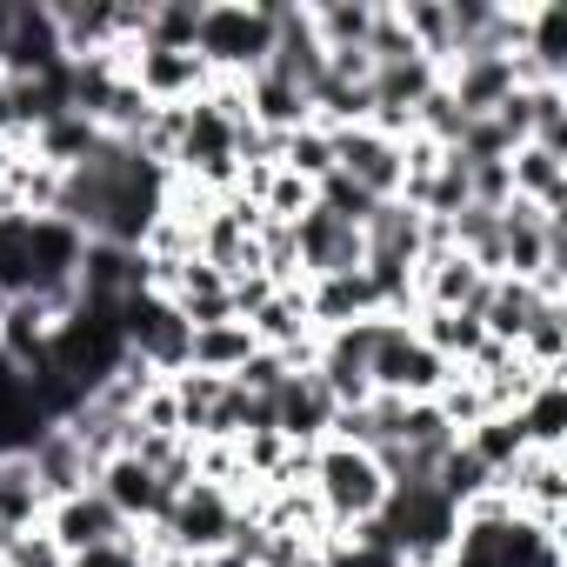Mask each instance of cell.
<instances>
[{
  "label": "cell",
  "instance_id": "26",
  "mask_svg": "<svg viewBox=\"0 0 567 567\" xmlns=\"http://www.w3.org/2000/svg\"><path fill=\"white\" fill-rule=\"evenodd\" d=\"M434 408H441V421L454 427V441H461L474 421H487V414H494V408H487V394H481V381H474V374H461V368L447 374V388L434 394Z\"/></svg>",
  "mask_w": 567,
  "mask_h": 567
},
{
  "label": "cell",
  "instance_id": "27",
  "mask_svg": "<svg viewBox=\"0 0 567 567\" xmlns=\"http://www.w3.org/2000/svg\"><path fill=\"white\" fill-rule=\"evenodd\" d=\"M68 567H154V540H147V527H127L121 540L87 547V554H74Z\"/></svg>",
  "mask_w": 567,
  "mask_h": 567
},
{
  "label": "cell",
  "instance_id": "11",
  "mask_svg": "<svg viewBox=\"0 0 567 567\" xmlns=\"http://www.w3.org/2000/svg\"><path fill=\"white\" fill-rule=\"evenodd\" d=\"M334 394L321 388V374L315 368H301V374H288V381H280L274 388V427L280 434H288L295 447H321L328 434H334Z\"/></svg>",
  "mask_w": 567,
  "mask_h": 567
},
{
  "label": "cell",
  "instance_id": "12",
  "mask_svg": "<svg viewBox=\"0 0 567 567\" xmlns=\"http://www.w3.org/2000/svg\"><path fill=\"white\" fill-rule=\"evenodd\" d=\"M94 487L107 494V507L127 520V527H161V514H167V487H161V474L147 467V461H134V454H114V461H101V474H94Z\"/></svg>",
  "mask_w": 567,
  "mask_h": 567
},
{
  "label": "cell",
  "instance_id": "17",
  "mask_svg": "<svg viewBox=\"0 0 567 567\" xmlns=\"http://www.w3.org/2000/svg\"><path fill=\"white\" fill-rule=\"evenodd\" d=\"M447 368H467L481 348H487V328H481V315H447V308H414V321H408Z\"/></svg>",
  "mask_w": 567,
  "mask_h": 567
},
{
  "label": "cell",
  "instance_id": "2",
  "mask_svg": "<svg viewBox=\"0 0 567 567\" xmlns=\"http://www.w3.org/2000/svg\"><path fill=\"white\" fill-rule=\"evenodd\" d=\"M388 487H394V481L381 474V461H374V454H361V447H341V441H321V447H315L308 494L321 501V520H328V534L381 520V507H388Z\"/></svg>",
  "mask_w": 567,
  "mask_h": 567
},
{
  "label": "cell",
  "instance_id": "9",
  "mask_svg": "<svg viewBox=\"0 0 567 567\" xmlns=\"http://www.w3.org/2000/svg\"><path fill=\"white\" fill-rule=\"evenodd\" d=\"M295 260H301V280H321V274H354V267H368V240H361V227H348V220H334V214H301L295 227Z\"/></svg>",
  "mask_w": 567,
  "mask_h": 567
},
{
  "label": "cell",
  "instance_id": "20",
  "mask_svg": "<svg viewBox=\"0 0 567 567\" xmlns=\"http://www.w3.org/2000/svg\"><path fill=\"white\" fill-rule=\"evenodd\" d=\"M520 434H527V447H547V454H567V374H554V381H540L527 401H520Z\"/></svg>",
  "mask_w": 567,
  "mask_h": 567
},
{
  "label": "cell",
  "instance_id": "23",
  "mask_svg": "<svg viewBox=\"0 0 567 567\" xmlns=\"http://www.w3.org/2000/svg\"><path fill=\"white\" fill-rule=\"evenodd\" d=\"M520 101H527V141L567 154V87L560 81H534V87H520Z\"/></svg>",
  "mask_w": 567,
  "mask_h": 567
},
{
  "label": "cell",
  "instance_id": "5",
  "mask_svg": "<svg viewBox=\"0 0 567 567\" xmlns=\"http://www.w3.org/2000/svg\"><path fill=\"white\" fill-rule=\"evenodd\" d=\"M121 341H127V354L134 361H147L161 381H174L181 368H187V348H194V328L181 321V308L167 301V295H127L121 301Z\"/></svg>",
  "mask_w": 567,
  "mask_h": 567
},
{
  "label": "cell",
  "instance_id": "3",
  "mask_svg": "<svg viewBox=\"0 0 567 567\" xmlns=\"http://www.w3.org/2000/svg\"><path fill=\"white\" fill-rule=\"evenodd\" d=\"M447 361L408 328V321H381V334H374V361H368V381H374V394H394V401H434L441 388H447Z\"/></svg>",
  "mask_w": 567,
  "mask_h": 567
},
{
  "label": "cell",
  "instance_id": "13",
  "mask_svg": "<svg viewBox=\"0 0 567 567\" xmlns=\"http://www.w3.org/2000/svg\"><path fill=\"white\" fill-rule=\"evenodd\" d=\"M54 540H61V554L74 560V554H87V547H107V540H121L127 534V520L107 507V494L101 487H87V494H68V501H54L48 507V520H41Z\"/></svg>",
  "mask_w": 567,
  "mask_h": 567
},
{
  "label": "cell",
  "instance_id": "25",
  "mask_svg": "<svg viewBox=\"0 0 567 567\" xmlns=\"http://www.w3.org/2000/svg\"><path fill=\"white\" fill-rule=\"evenodd\" d=\"M260 220L267 227H295L301 214H315V181H301V174H288V167H274V181L260 187Z\"/></svg>",
  "mask_w": 567,
  "mask_h": 567
},
{
  "label": "cell",
  "instance_id": "4",
  "mask_svg": "<svg viewBox=\"0 0 567 567\" xmlns=\"http://www.w3.org/2000/svg\"><path fill=\"white\" fill-rule=\"evenodd\" d=\"M234 520H240V501H234L227 487L187 481V487L167 501V514H161V540H167L174 554L207 560V554H220V547L234 540Z\"/></svg>",
  "mask_w": 567,
  "mask_h": 567
},
{
  "label": "cell",
  "instance_id": "1",
  "mask_svg": "<svg viewBox=\"0 0 567 567\" xmlns=\"http://www.w3.org/2000/svg\"><path fill=\"white\" fill-rule=\"evenodd\" d=\"M274 14L280 0H207L194 54L207 61L214 81H254L274 54Z\"/></svg>",
  "mask_w": 567,
  "mask_h": 567
},
{
  "label": "cell",
  "instance_id": "19",
  "mask_svg": "<svg viewBox=\"0 0 567 567\" xmlns=\"http://www.w3.org/2000/svg\"><path fill=\"white\" fill-rule=\"evenodd\" d=\"M48 520V494L28 467V454H0V534H28Z\"/></svg>",
  "mask_w": 567,
  "mask_h": 567
},
{
  "label": "cell",
  "instance_id": "16",
  "mask_svg": "<svg viewBox=\"0 0 567 567\" xmlns=\"http://www.w3.org/2000/svg\"><path fill=\"white\" fill-rule=\"evenodd\" d=\"M321 54H368V28L381 0H301Z\"/></svg>",
  "mask_w": 567,
  "mask_h": 567
},
{
  "label": "cell",
  "instance_id": "10",
  "mask_svg": "<svg viewBox=\"0 0 567 567\" xmlns=\"http://www.w3.org/2000/svg\"><path fill=\"white\" fill-rule=\"evenodd\" d=\"M21 454H28V467H34V481H41L48 507H54V501H68V494H87V487H94V474H101V467H94V454H87L61 421H54V427H41Z\"/></svg>",
  "mask_w": 567,
  "mask_h": 567
},
{
  "label": "cell",
  "instance_id": "29",
  "mask_svg": "<svg viewBox=\"0 0 567 567\" xmlns=\"http://www.w3.org/2000/svg\"><path fill=\"white\" fill-rule=\"evenodd\" d=\"M288 374H295V368H288V354H274V348H254V361L234 374V388H240V394H260V401H274V388L288 381Z\"/></svg>",
  "mask_w": 567,
  "mask_h": 567
},
{
  "label": "cell",
  "instance_id": "15",
  "mask_svg": "<svg viewBox=\"0 0 567 567\" xmlns=\"http://www.w3.org/2000/svg\"><path fill=\"white\" fill-rule=\"evenodd\" d=\"M540 308H547V301L534 295V280L494 274V280H487V295H481V328H487V341H494V348H514ZM560 308H567V301H560Z\"/></svg>",
  "mask_w": 567,
  "mask_h": 567
},
{
  "label": "cell",
  "instance_id": "28",
  "mask_svg": "<svg viewBox=\"0 0 567 567\" xmlns=\"http://www.w3.org/2000/svg\"><path fill=\"white\" fill-rule=\"evenodd\" d=\"M0 567H68V554H61V540L48 527H28V534H8Z\"/></svg>",
  "mask_w": 567,
  "mask_h": 567
},
{
  "label": "cell",
  "instance_id": "14",
  "mask_svg": "<svg viewBox=\"0 0 567 567\" xmlns=\"http://www.w3.org/2000/svg\"><path fill=\"white\" fill-rule=\"evenodd\" d=\"M507 187H514V200H527V207H540V214L560 220V214H567V154L520 141V147L507 154Z\"/></svg>",
  "mask_w": 567,
  "mask_h": 567
},
{
  "label": "cell",
  "instance_id": "22",
  "mask_svg": "<svg viewBox=\"0 0 567 567\" xmlns=\"http://www.w3.org/2000/svg\"><path fill=\"white\" fill-rule=\"evenodd\" d=\"M461 447H467L494 481H501V474L527 454V434H520V421H514V414H487V421H474V427L461 434Z\"/></svg>",
  "mask_w": 567,
  "mask_h": 567
},
{
  "label": "cell",
  "instance_id": "6",
  "mask_svg": "<svg viewBox=\"0 0 567 567\" xmlns=\"http://www.w3.org/2000/svg\"><path fill=\"white\" fill-rule=\"evenodd\" d=\"M441 87H447V101H454L467 121H481V114H494V107L520 87V54L467 48V54H454V61L441 68Z\"/></svg>",
  "mask_w": 567,
  "mask_h": 567
},
{
  "label": "cell",
  "instance_id": "8",
  "mask_svg": "<svg viewBox=\"0 0 567 567\" xmlns=\"http://www.w3.org/2000/svg\"><path fill=\"white\" fill-rule=\"evenodd\" d=\"M334 174H348L368 200H401V141L374 127H341L334 134Z\"/></svg>",
  "mask_w": 567,
  "mask_h": 567
},
{
  "label": "cell",
  "instance_id": "24",
  "mask_svg": "<svg viewBox=\"0 0 567 567\" xmlns=\"http://www.w3.org/2000/svg\"><path fill=\"white\" fill-rule=\"evenodd\" d=\"M280 167L321 187V181L334 174V134H328V127H315V121H308V127H295L288 141H280Z\"/></svg>",
  "mask_w": 567,
  "mask_h": 567
},
{
  "label": "cell",
  "instance_id": "7",
  "mask_svg": "<svg viewBox=\"0 0 567 567\" xmlns=\"http://www.w3.org/2000/svg\"><path fill=\"white\" fill-rule=\"evenodd\" d=\"M487 280L461 247H434L421 254L414 267V308H447V315H481V295H487Z\"/></svg>",
  "mask_w": 567,
  "mask_h": 567
},
{
  "label": "cell",
  "instance_id": "18",
  "mask_svg": "<svg viewBox=\"0 0 567 567\" xmlns=\"http://www.w3.org/2000/svg\"><path fill=\"white\" fill-rule=\"evenodd\" d=\"M254 328L247 321H220V328H194V348H187V368L194 374H220V381H234L247 361H254Z\"/></svg>",
  "mask_w": 567,
  "mask_h": 567
},
{
  "label": "cell",
  "instance_id": "21",
  "mask_svg": "<svg viewBox=\"0 0 567 567\" xmlns=\"http://www.w3.org/2000/svg\"><path fill=\"white\" fill-rule=\"evenodd\" d=\"M514 354H520V368H534V374H567V308L547 301V308L527 321V334L514 341Z\"/></svg>",
  "mask_w": 567,
  "mask_h": 567
},
{
  "label": "cell",
  "instance_id": "30",
  "mask_svg": "<svg viewBox=\"0 0 567 567\" xmlns=\"http://www.w3.org/2000/svg\"><path fill=\"white\" fill-rule=\"evenodd\" d=\"M134 427H141V434H181V408H174L167 381L141 394V408H134Z\"/></svg>",
  "mask_w": 567,
  "mask_h": 567
}]
</instances>
